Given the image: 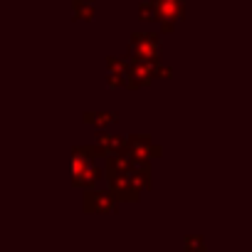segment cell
<instances>
[{
    "label": "cell",
    "mask_w": 252,
    "mask_h": 252,
    "mask_svg": "<svg viewBox=\"0 0 252 252\" xmlns=\"http://www.w3.org/2000/svg\"><path fill=\"white\" fill-rule=\"evenodd\" d=\"M129 64H131L129 57H106V69H109V74H121V77H126V72H129Z\"/></svg>",
    "instance_id": "cell-9"
},
{
    "label": "cell",
    "mask_w": 252,
    "mask_h": 252,
    "mask_svg": "<svg viewBox=\"0 0 252 252\" xmlns=\"http://www.w3.org/2000/svg\"><path fill=\"white\" fill-rule=\"evenodd\" d=\"M163 149L156 146L149 136H134V139H124V156L129 158L131 163H146L149 158L161 156Z\"/></svg>",
    "instance_id": "cell-3"
},
{
    "label": "cell",
    "mask_w": 252,
    "mask_h": 252,
    "mask_svg": "<svg viewBox=\"0 0 252 252\" xmlns=\"http://www.w3.org/2000/svg\"><path fill=\"white\" fill-rule=\"evenodd\" d=\"M116 114L114 111H84V124H94V126H109L116 124Z\"/></svg>",
    "instance_id": "cell-8"
},
{
    "label": "cell",
    "mask_w": 252,
    "mask_h": 252,
    "mask_svg": "<svg viewBox=\"0 0 252 252\" xmlns=\"http://www.w3.org/2000/svg\"><path fill=\"white\" fill-rule=\"evenodd\" d=\"M156 8V20L158 23H178L186 15V5L183 0H151Z\"/></svg>",
    "instance_id": "cell-4"
},
{
    "label": "cell",
    "mask_w": 252,
    "mask_h": 252,
    "mask_svg": "<svg viewBox=\"0 0 252 252\" xmlns=\"http://www.w3.org/2000/svg\"><path fill=\"white\" fill-rule=\"evenodd\" d=\"M139 18H141L144 23H154V20H156V8H154L151 0H144V3L139 5Z\"/></svg>",
    "instance_id": "cell-11"
},
{
    "label": "cell",
    "mask_w": 252,
    "mask_h": 252,
    "mask_svg": "<svg viewBox=\"0 0 252 252\" xmlns=\"http://www.w3.org/2000/svg\"><path fill=\"white\" fill-rule=\"evenodd\" d=\"M96 13L94 0H72V15L74 20H92Z\"/></svg>",
    "instance_id": "cell-7"
},
{
    "label": "cell",
    "mask_w": 252,
    "mask_h": 252,
    "mask_svg": "<svg viewBox=\"0 0 252 252\" xmlns=\"http://www.w3.org/2000/svg\"><path fill=\"white\" fill-rule=\"evenodd\" d=\"M183 252H208V247H205V242H203L200 237L188 235L186 242H183Z\"/></svg>",
    "instance_id": "cell-10"
},
{
    "label": "cell",
    "mask_w": 252,
    "mask_h": 252,
    "mask_svg": "<svg viewBox=\"0 0 252 252\" xmlns=\"http://www.w3.org/2000/svg\"><path fill=\"white\" fill-rule=\"evenodd\" d=\"M161 55V40L154 32H136L129 40V60L131 62H154Z\"/></svg>",
    "instance_id": "cell-2"
},
{
    "label": "cell",
    "mask_w": 252,
    "mask_h": 252,
    "mask_svg": "<svg viewBox=\"0 0 252 252\" xmlns=\"http://www.w3.org/2000/svg\"><path fill=\"white\" fill-rule=\"evenodd\" d=\"M104 156H116V154H124V136H111L106 131H101L96 136V144H94Z\"/></svg>",
    "instance_id": "cell-6"
},
{
    "label": "cell",
    "mask_w": 252,
    "mask_h": 252,
    "mask_svg": "<svg viewBox=\"0 0 252 252\" xmlns=\"http://www.w3.org/2000/svg\"><path fill=\"white\" fill-rule=\"evenodd\" d=\"M101 168L84 154L82 146H77L72 151V183L79 188H92L99 178H101Z\"/></svg>",
    "instance_id": "cell-1"
},
{
    "label": "cell",
    "mask_w": 252,
    "mask_h": 252,
    "mask_svg": "<svg viewBox=\"0 0 252 252\" xmlns=\"http://www.w3.org/2000/svg\"><path fill=\"white\" fill-rule=\"evenodd\" d=\"M84 210L87 213H111V210H116V200L111 193L87 190L84 193Z\"/></svg>",
    "instance_id": "cell-5"
},
{
    "label": "cell",
    "mask_w": 252,
    "mask_h": 252,
    "mask_svg": "<svg viewBox=\"0 0 252 252\" xmlns=\"http://www.w3.org/2000/svg\"><path fill=\"white\" fill-rule=\"evenodd\" d=\"M173 28H176L173 23H161V30H163V32H173Z\"/></svg>",
    "instance_id": "cell-12"
}]
</instances>
